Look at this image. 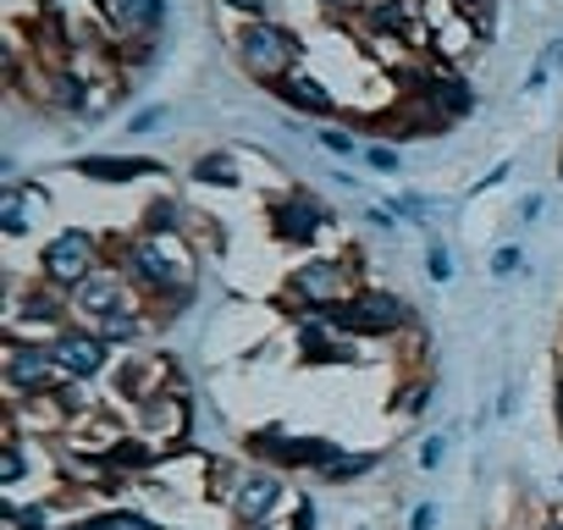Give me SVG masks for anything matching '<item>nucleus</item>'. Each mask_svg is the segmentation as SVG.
Segmentation results:
<instances>
[{
	"label": "nucleus",
	"instance_id": "1",
	"mask_svg": "<svg viewBox=\"0 0 563 530\" xmlns=\"http://www.w3.org/2000/svg\"><path fill=\"white\" fill-rule=\"evenodd\" d=\"M106 254L122 265L150 321H172L199 299V254L183 232H117L106 238Z\"/></svg>",
	"mask_w": 563,
	"mask_h": 530
},
{
	"label": "nucleus",
	"instance_id": "2",
	"mask_svg": "<svg viewBox=\"0 0 563 530\" xmlns=\"http://www.w3.org/2000/svg\"><path fill=\"white\" fill-rule=\"evenodd\" d=\"M232 56H238V67H243L254 84L276 89L288 73L305 67V40L282 23V18H254V23H238V29H232Z\"/></svg>",
	"mask_w": 563,
	"mask_h": 530
},
{
	"label": "nucleus",
	"instance_id": "3",
	"mask_svg": "<svg viewBox=\"0 0 563 530\" xmlns=\"http://www.w3.org/2000/svg\"><path fill=\"white\" fill-rule=\"evenodd\" d=\"M365 277L354 272V260H343V254H310V260H299L294 272H288V283H282V310L288 316H310V310H338V305H349L354 299V288H360Z\"/></svg>",
	"mask_w": 563,
	"mask_h": 530
},
{
	"label": "nucleus",
	"instance_id": "4",
	"mask_svg": "<svg viewBox=\"0 0 563 530\" xmlns=\"http://www.w3.org/2000/svg\"><path fill=\"white\" fill-rule=\"evenodd\" d=\"M338 332L360 338V343H382V338H404L415 332V305L398 294V288H382V283H360L349 305L327 310Z\"/></svg>",
	"mask_w": 563,
	"mask_h": 530
},
{
	"label": "nucleus",
	"instance_id": "5",
	"mask_svg": "<svg viewBox=\"0 0 563 530\" xmlns=\"http://www.w3.org/2000/svg\"><path fill=\"white\" fill-rule=\"evenodd\" d=\"M106 265V238L95 227H56L45 243H40V283L56 288V294H73L78 283H89Z\"/></svg>",
	"mask_w": 563,
	"mask_h": 530
},
{
	"label": "nucleus",
	"instance_id": "6",
	"mask_svg": "<svg viewBox=\"0 0 563 530\" xmlns=\"http://www.w3.org/2000/svg\"><path fill=\"white\" fill-rule=\"evenodd\" d=\"M288 481H282V470H271V464H243L238 470V481H232V492H227V519L238 525V530H265V525H276L282 514H288Z\"/></svg>",
	"mask_w": 563,
	"mask_h": 530
},
{
	"label": "nucleus",
	"instance_id": "7",
	"mask_svg": "<svg viewBox=\"0 0 563 530\" xmlns=\"http://www.w3.org/2000/svg\"><path fill=\"white\" fill-rule=\"evenodd\" d=\"M332 227V210L321 194H310L305 183H288V188H276L265 199V232L276 243H288V249H316L321 232Z\"/></svg>",
	"mask_w": 563,
	"mask_h": 530
},
{
	"label": "nucleus",
	"instance_id": "8",
	"mask_svg": "<svg viewBox=\"0 0 563 530\" xmlns=\"http://www.w3.org/2000/svg\"><path fill=\"white\" fill-rule=\"evenodd\" d=\"M243 448H249L254 464H271V470H310V475H321V470L343 453V442H332V437H299V431H288V426H276V420L260 426V431H249Z\"/></svg>",
	"mask_w": 563,
	"mask_h": 530
},
{
	"label": "nucleus",
	"instance_id": "9",
	"mask_svg": "<svg viewBox=\"0 0 563 530\" xmlns=\"http://www.w3.org/2000/svg\"><path fill=\"white\" fill-rule=\"evenodd\" d=\"M0 382H7V398H45V393H56L67 376H62L51 343L7 338V343H0Z\"/></svg>",
	"mask_w": 563,
	"mask_h": 530
},
{
	"label": "nucleus",
	"instance_id": "10",
	"mask_svg": "<svg viewBox=\"0 0 563 530\" xmlns=\"http://www.w3.org/2000/svg\"><path fill=\"white\" fill-rule=\"evenodd\" d=\"M51 354H56V365H62V376H73V382H106L111 376V343L95 332V327H84V321H73V327H62L56 338H51Z\"/></svg>",
	"mask_w": 563,
	"mask_h": 530
},
{
	"label": "nucleus",
	"instance_id": "11",
	"mask_svg": "<svg viewBox=\"0 0 563 530\" xmlns=\"http://www.w3.org/2000/svg\"><path fill=\"white\" fill-rule=\"evenodd\" d=\"M133 299V283L122 277V265H100V272L89 277V283H78L73 294H67V305H73V321H84V327H95L100 316H111V310H122Z\"/></svg>",
	"mask_w": 563,
	"mask_h": 530
},
{
	"label": "nucleus",
	"instance_id": "12",
	"mask_svg": "<svg viewBox=\"0 0 563 530\" xmlns=\"http://www.w3.org/2000/svg\"><path fill=\"white\" fill-rule=\"evenodd\" d=\"M67 172L84 183H100V188H122L139 177H166V161H155V155H78V161H67Z\"/></svg>",
	"mask_w": 563,
	"mask_h": 530
},
{
	"label": "nucleus",
	"instance_id": "13",
	"mask_svg": "<svg viewBox=\"0 0 563 530\" xmlns=\"http://www.w3.org/2000/svg\"><path fill=\"white\" fill-rule=\"evenodd\" d=\"M100 18L111 23L117 45H155V34L166 23V0H106Z\"/></svg>",
	"mask_w": 563,
	"mask_h": 530
},
{
	"label": "nucleus",
	"instance_id": "14",
	"mask_svg": "<svg viewBox=\"0 0 563 530\" xmlns=\"http://www.w3.org/2000/svg\"><path fill=\"white\" fill-rule=\"evenodd\" d=\"M288 111H299V117H310V122H332L338 117V95L327 89V78H316L310 67H299V73H288L276 89H271Z\"/></svg>",
	"mask_w": 563,
	"mask_h": 530
},
{
	"label": "nucleus",
	"instance_id": "15",
	"mask_svg": "<svg viewBox=\"0 0 563 530\" xmlns=\"http://www.w3.org/2000/svg\"><path fill=\"white\" fill-rule=\"evenodd\" d=\"M34 210H51L40 183H7L0 188V232H7L12 243L34 232Z\"/></svg>",
	"mask_w": 563,
	"mask_h": 530
},
{
	"label": "nucleus",
	"instance_id": "16",
	"mask_svg": "<svg viewBox=\"0 0 563 530\" xmlns=\"http://www.w3.org/2000/svg\"><path fill=\"white\" fill-rule=\"evenodd\" d=\"M150 327H155V321H150V310H144L139 299H128L122 310H111V316L95 321V332H100L111 349H139V343L150 338Z\"/></svg>",
	"mask_w": 563,
	"mask_h": 530
},
{
	"label": "nucleus",
	"instance_id": "17",
	"mask_svg": "<svg viewBox=\"0 0 563 530\" xmlns=\"http://www.w3.org/2000/svg\"><path fill=\"white\" fill-rule=\"evenodd\" d=\"M188 183H199V188H243V166H238L232 150H205L188 166Z\"/></svg>",
	"mask_w": 563,
	"mask_h": 530
},
{
	"label": "nucleus",
	"instance_id": "18",
	"mask_svg": "<svg viewBox=\"0 0 563 530\" xmlns=\"http://www.w3.org/2000/svg\"><path fill=\"white\" fill-rule=\"evenodd\" d=\"M431 398H437V376L420 371V376H409L404 387H393V415H398V420H420V415L431 409Z\"/></svg>",
	"mask_w": 563,
	"mask_h": 530
},
{
	"label": "nucleus",
	"instance_id": "19",
	"mask_svg": "<svg viewBox=\"0 0 563 530\" xmlns=\"http://www.w3.org/2000/svg\"><path fill=\"white\" fill-rule=\"evenodd\" d=\"M371 470H382V453H376V448H365V453L343 448L316 481H327V486H349V481H360V475H371Z\"/></svg>",
	"mask_w": 563,
	"mask_h": 530
},
{
	"label": "nucleus",
	"instance_id": "20",
	"mask_svg": "<svg viewBox=\"0 0 563 530\" xmlns=\"http://www.w3.org/2000/svg\"><path fill=\"white\" fill-rule=\"evenodd\" d=\"M183 221H188V205H183L177 194H161V199H150V205H144L139 232H183Z\"/></svg>",
	"mask_w": 563,
	"mask_h": 530
},
{
	"label": "nucleus",
	"instance_id": "21",
	"mask_svg": "<svg viewBox=\"0 0 563 530\" xmlns=\"http://www.w3.org/2000/svg\"><path fill=\"white\" fill-rule=\"evenodd\" d=\"M316 144H321L327 155H338V161H354V155H365V144H360L349 128H338V122H321V128H316Z\"/></svg>",
	"mask_w": 563,
	"mask_h": 530
},
{
	"label": "nucleus",
	"instance_id": "22",
	"mask_svg": "<svg viewBox=\"0 0 563 530\" xmlns=\"http://www.w3.org/2000/svg\"><path fill=\"white\" fill-rule=\"evenodd\" d=\"M426 277L437 283V288H448L459 272H453V249L442 243V238H426Z\"/></svg>",
	"mask_w": 563,
	"mask_h": 530
},
{
	"label": "nucleus",
	"instance_id": "23",
	"mask_svg": "<svg viewBox=\"0 0 563 530\" xmlns=\"http://www.w3.org/2000/svg\"><path fill=\"white\" fill-rule=\"evenodd\" d=\"M519 265H525V249H514V243H503L492 260H486V272L497 277V283H508V277H519Z\"/></svg>",
	"mask_w": 563,
	"mask_h": 530
},
{
	"label": "nucleus",
	"instance_id": "24",
	"mask_svg": "<svg viewBox=\"0 0 563 530\" xmlns=\"http://www.w3.org/2000/svg\"><path fill=\"white\" fill-rule=\"evenodd\" d=\"M371 172H382V177H393V172H404V155L393 150V144H365V155H360Z\"/></svg>",
	"mask_w": 563,
	"mask_h": 530
},
{
	"label": "nucleus",
	"instance_id": "25",
	"mask_svg": "<svg viewBox=\"0 0 563 530\" xmlns=\"http://www.w3.org/2000/svg\"><path fill=\"white\" fill-rule=\"evenodd\" d=\"M216 7H227V12H238L243 23H254V18H276L282 0H216Z\"/></svg>",
	"mask_w": 563,
	"mask_h": 530
},
{
	"label": "nucleus",
	"instance_id": "26",
	"mask_svg": "<svg viewBox=\"0 0 563 530\" xmlns=\"http://www.w3.org/2000/svg\"><path fill=\"white\" fill-rule=\"evenodd\" d=\"M166 117H172V106H144V111H133V117H128V133H133V139H139V133H155Z\"/></svg>",
	"mask_w": 563,
	"mask_h": 530
},
{
	"label": "nucleus",
	"instance_id": "27",
	"mask_svg": "<svg viewBox=\"0 0 563 530\" xmlns=\"http://www.w3.org/2000/svg\"><path fill=\"white\" fill-rule=\"evenodd\" d=\"M442 459H448V437H426V442H420V453H415V464H420V470H437Z\"/></svg>",
	"mask_w": 563,
	"mask_h": 530
},
{
	"label": "nucleus",
	"instance_id": "28",
	"mask_svg": "<svg viewBox=\"0 0 563 530\" xmlns=\"http://www.w3.org/2000/svg\"><path fill=\"white\" fill-rule=\"evenodd\" d=\"M316 525H321L316 497H299V503H294V525H288V530H316Z\"/></svg>",
	"mask_w": 563,
	"mask_h": 530
},
{
	"label": "nucleus",
	"instance_id": "29",
	"mask_svg": "<svg viewBox=\"0 0 563 530\" xmlns=\"http://www.w3.org/2000/svg\"><path fill=\"white\" fill-rule=\"evenodd\" d=\"M316 12H327V18H338V23H349L354 12H360V0H310Z\"/></svg>",
	"mask_w": 563,
	"mask_h": 530
},
{
	"label": "nucleus",
	"instance_id": "30",
	"mask_svg": "<svg viewBox=\"0 0 563 530\" xmlns=\"http://www.w3.org/2000/svg\"><path fill=\"white\" fill-rule=\"evenodd\" d=\"M492 415H497V420H514V415H519V382H508V387L497 393V409H492Z\"/></svg>",
	"mask_w": 563,
	"mask_h": 530
},
{
	"label": "nucleus",
	"instance_id": "31",
	"mask_svg": "<svg viewBox=\"0 0 563 530\" xmlns=\"http://www.w3.org/2000/svg\"><path fill=\"white\" fill-rule=\"evenodd\" d=\"M547 84H552V67H547V62H536V67L525 73V84H519V89H525V95H541Z\"/></svg>",
	"mask_w": 563,
	"mask_h": 530
},
{
	"label": "nucleus",
	"instance_id": "32",
	"mask_svg": "<svg viewBox=\"0 0 563 530\" xmlns=\"http://www.w3.org/2000/svg\"><path fill=\"white\" fill-rule=\"evenodd\" d=\"M437 519H442V508H437V503H420V508L409 514V530H437Z\"/></svg>",
	"mask_w": 563,
	"mask_h": 530
},
{
	"label": "nucleus",
	"instance_id": "33",
	"mask_svg": "<svg viewBox=\"0 0 563 530\" xmlns=\"http://www.w3.org/2000/svg\"><path fill=\"white\" fill-rule=\"evenodd\" d=\"M508 172H514V161H497V166H492V172H486V177H481V183L470 188V194H486V188H497V183H508Z\"/></svg>",
	"mask_w": 563,
	"mask_h": 530
},
{
	"label": "nucleus",
	"instance_id": "34",
	"mask_svg": "<svg viewBox=\"0 0 563 530\" xmlns=\"http://www.w3.org/2000/svg\"><path fill=\"white\" fill-rule=\"evenodd\" d=\"M541 62H547V67H552L558 78H563V40H547V51H541Z\"/></svg>",
	"mask_w": 563,
	"mask_h": 530
},
{
	"label": "nucleus",
	"instance_id": "35",
	"mask_svg": "<svg viewBox=\"0 0 563 530\" xmlns=\"http://www.w3.org/2000/svg\"><path fill=\"white\" fill-rule=\"evenodd\" d=\"M541 210H547V199H541V194H530V199L519 205V221H541Z\"/></svg>",
	"mask_w": 563,
	"mask_h": 530
},
{
	"label": "nucleus",
	"instance_id": "36",
	"mask_svg": "<svg viewBox=\"0 0 563 530\" xmlns=\"http://www.w3.org/2000/svg\"><path fill=\"white\" fill-rule=\"evenodd\" d=\"M541 530H563V519H547V525H541Z\"/></svg>",
	"mask_w": 563,
	"mask_h": 530
},
{
	"label": "nucleus",
	"instance_id": "37",
	"mask_svg": "<svg viewBox=\"0 0 563 530\" xmlns=\"http://www.w3.org/2000/svg\"><path fill=\"white\" fill-rule=\"evenodd\" d=\"M558 183H563V150H558Z\"/></svg>",
	"mask_w": 563,
	"mask_h": 530
},
{
	"label": "nucleus",
	"instance_id": "38",
	"mask_svg": "<svg viewBox=\"0 0 563 530\" xmlns=\"http://www.w3.org/2000/svg\"><path fill=\"white\" fill-rule=\"evenodd\" d=\"M89 7H106V0H89Z\"/></svg>",
	"mask_w": 563,
	"mask_h": 530
},
{
	"label": "nucleus",
	"instance_id": "39",
	"mask_svg": "<svg viewBox=\"0 0 563 530\" xmlns=\"http://www.w3.org/2000/svg\"><path fill=\"white\" fill-rule=\"evenodd\" d=\"M360 530H376V525H360Z\"/></svg>",
	"mask_w": 563,
	"mask_h": 530
},
{
	"label": "nucleus",
	"instance_id": "40",
	"mask_svg": "<svg viewBox=\"0 0 563 530\" xmlns=\"http://www.w3.org/2000/svg\"><path fill=\"white\" fill-rule=\"evenodd\" d=\"M558 486H563V481H558Z\"/></svg>",
	"mask_w": 563,
	"mask_h": 530
}]
</instances>
